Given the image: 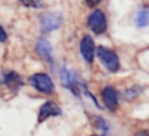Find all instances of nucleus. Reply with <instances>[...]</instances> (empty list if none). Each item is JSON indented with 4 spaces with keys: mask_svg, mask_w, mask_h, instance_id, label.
Listing matches in <instances>:
<instances>
[{
    "mask_svg": "<svg viewBox=\"0 0 149 136\" xmlns=\"http://www.w3.org/2000/svg\"><path fill=\"white\" fill-rule=\"evenodd\" d=\"M97 56L109 72H116L119 70L120 67L119 57L115 53V51H113L112 49L100 45L97 48Z\"/></svg>",
    "mask_w": 149,
    "mask_h": 136,
    "instance_id": "obj_1",
    "label": "nucleus"
},
{
    "mask_svg": "<svg viewBox=\"0 0 149 136\" xmlns=\"http://www.w3.org/2000/svg\"><path fill=\"white\" fill-rule=\"evenodd\" d=\"M29 83L36 91L43 94H52L55 91V85L51 78L47 73H43V72L34 73L33 76H30Z\"/></svg>",
    "mask_w": 149,
    "mask_h": 136,
    "instance_id": "obj_2",
    "label": "nucleus"
},
{
    "mask_svg": "<svg viewBox=\"0 0 149 136\" xmlns=\"http://www.w3.org/2000/svg\"><path fill=\"white\" fill-rule=\"evenodd\" d=\"M63 23V15L59 12H45L41 15L40 24L42 33H50L58 29Z\"/></svg>",
    "mask_w": 149,
    "mask_h": 136,
    "instance_id": "obj_3",
    "label": "nucleus"
},
{
    "mask_svg": "<svg viewBox=\"0 0 149 136\" xmlns=\"http://www.w3.org/2000/svg\"><path fill=\"white\" fill-rule=\"evenodd\" d=\"M87 24L94 34H97V35L104 34L106 31V28H107V22H106L105 14L100 9H94L92 12V14L88 16Z\"/></svg>",
    "mask_w": 149,
    "mask_h": 136,
    "instance_id": "obj_4",
    "label": "nucleus"
},
{
    "mask_svg": "<svg viewBox=\"0 0 149 136\" xmlns=\"http://www.w3.org/2000/svg\"><path fill=\"white\" fill-rule=\"evenodd\" d=\"M61 81H62V85L66 88H69L73 94L76 95H79V81L77 80V76L68 70L66 67H62L61 70Z\"/></svg>",
    "mask_w": 149,
    "mask_h": 136,
    "instance_id": "obj_5",
    "label": "nucleus"
},
{
    "mask_svg": "<svg viewBox=\"0 0 149 136\" xmlns=\"http://www.w3.org/2000/svg\"><path fill=\"white\" fill-rule=\"evenodd\" d=\"M102 101L106 106V108L109 112H115L118 106H119V93L113 86H106L104 87L101 92Z\"/></svg>",
    "mask_w": 149,
    "mask_h": 136,
    "instance_id": "obj_6",
    "label": "nucleus"
},
{
    "mask_svg": "<svg viewBox=\"0 0 149 136\" xmlns=\"http://www.w3.org/2000/svg\"><path fill=\"white\" fill-rule=\"evenodd\" d=\"M62 114V109L52 101H47L44 102L38 110V122H43L47 119L51 117V116H58Z\"/></svg>",
    "mask_w": 149,
    "mask_h": 136,
    "instance_id": "obj_7",
    "label": "nucleus"
},
{
    "mask_svg": "<svg viewBox=\"0 0 149 136\" xmlns=\"http://www.w3.org/2000/svg\"><path fill=\"white\" fill-rule=\"evenodd\" d=\"M80 52L83 58L91 64L94 58V41L90 35H85L80 41Z\"/></svg>",
    "mask_w": 149,
    "mask_h": 136,
    "instance_id": "obj_8",
    "label": "nucleus"
},
{
    "mask_svg": "<svg viewBox=\"0 0 149 136\" xmlns=\"http://www.w3.org/2000/svg\"><path fill=\"white\" fill-rule=\"evenodd\" d=\"M36 51L37 53L50 65L54 64V58H52V46L49 41L45 38H41L36 43Z\"/></svg>",
    "mask_w": 149,
    "mask_h": 136,
    "instance_id": "obj_9",
    "label": "nucleus"
},
{
    "mask_svg": "<svg viewBox=\"0 0 149 136\" xmlns=\"http://www.w3.org/2000/svg\"><path fill=\"white\" fill-rule=\"evenodd\" d=\"M3 84L10 91L15 92L23 85V80L16 72H8L7 74H3Z\"/></svg>",
    "mask_w": 149,
    "mask_h": 136,
    "instance_id": "obj_10",
    "label": "nucleus"
},
{
    "mask_svg": "<svg viewBox=\"0 0 149 136\" xmlns=\"http://www.w3.org/2000/svg\"><path fill=\"white\" fill-rule=\"evenodd\" d=\"M135 22H136V26L140 27V28H143V27L148 26V22H149V10H148L147 7H143V8H141L137 12L136 17H135Z\"/></svg>",
    "mask_w": 149,
    "mask_h": 136,
    "instance_id": "obj_11",
    "label": "nucleus"
},
{
    "mask_svg": "<svg viewBox=\"0 0 149 136\" xmlns=\"http://www.w3.org/2000/svg\"><path fill=\"white\" fill-rule=\"evenodd\" d=\"M92 124H93L94 128H97L98 130H101L102 133H107L108 129H109L108 123H107L101 116H97V115H94V116L92 117Z\"/></svg>",
    "mask_w": 149,
    "mask_h": 136,
    "instance_id": "obj_12",
    "label": "nucleus"
},
{
    "mask_svg": "<svg viewBox=\"0 0 149 136\" xmlns=\"http://www.w3.org/2000/svg\"><path fill=\"white\" fill-rule=\"evenodd\" d=\"M143 90V87H140V86H134L132 88H128L126 92H125V96L127 100H133L135 99L136 96H139L141 94V91Z\"/></svg>",
    "mask_w": 149,
    "mask_h": 136,
    "instance_id": "obj_13",
    "label": "nucleus"
},
{
    "mask_svg": "<svg viewBox=\"0 0 149 136\" xmlns=\"http://www.w3.org/2000/svg\"><path fill=\"white\" fill-rule=\"evenodd\" d=\"M24 7L28 8H41L44 6L43 0H20Z\"/></svg>",
    "mask_w": 149,
    "mask_h": 136,
    "instance_id": "obj_14",
    "label": "nucleus"
},
{
    "mask_svg": "<svg viewBox=\"0 0 149 136\" xmlns=\"http://www.w3.org/2000/svg\"><path fill=\"white\" fill-rule=\"evenodd\" d=\"M85 2L90 8H94L95 6H98L101 2V0H85Z\"/></svg>",
    "mask_w": 149,
    "mask_h": 136,
    "instance_id": "obj_15",
    "label": "nucleus"
},
{
    "mask_svg": "<svg viewBox=\"0 0 149 136\" xmlns=\"http://www.w3.org/2000/svg\"><path fill=\"white\" fill-rule=\"evenodd\" d=\"M6 40H7V34H6L5 29H3V27L0 24V43L1 42H5Z\"/></svg>",
    "mask_w": 149,
    "mask_h": 136,
    "instance_id": "obj_16",
    "label": "nucleus"
},
{
    "mask_svg": "<svg viewBox=\"0 0 149 136\" xmlns=\"http://www.w3.org/2000/svg\"><path fill=\"white\" fill-rule=\"evenodd\" d=\"M134 136H149V131L147 129H141L137 133H135Z\"/></svg>",
    "mask_w": 149,
    "mask_h": 136,
    "instance_id": "obj_17",
    "label": "nucleus"
},
{
    "mask_svg": "<svg viewBox=\"0 0 149 136\" xmlns=\"http://www.w3.org/2000/svg\"><path fill=\"white\" fill-rule=\"evenodd\" d=\"M93 136H98V135H93Z\"/></svg>",
    "mask_w": 149,
    "mask_h": 136,
    "instance_id": "obj_18",
    "label": "nucleus"
}]
</instances>
